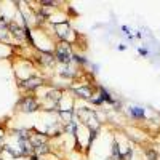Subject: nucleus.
Instances as JSON below:
<instances>
[{
    "label": "nucleus",
    "mask_w": 160,
    "mask_h": 160,
    "mask_svg": "<svg viewBox=\"0 0 160 160\" xmlns=\"http://www.w3.org/2000/svg\"><path fill=\"white\" fill-rule=\"evenodd\" d=\"M22 108H24V111H34L35 109V102L34 101H31V99H26L24 102H22Z\"/></svg>",
    "instance_id": "f03ea898"
},
{
    "label": "nucleus",
    "mask_w": 160,
    "mask_h": 160,
    "mask_svg": "<svg viewBox=\"0 0 160 160\" xmlns=\"http://www.w3.org/2000/svg\"><path fill=\"white\" fill-rule=\"evenodd\" d=\"M58 56H59V59L64 61V62H69V61H71L72 55H71L69 47L66 45V43H61V45H59V48H58Z\"/></svg>",
    "instance_id": "f257e3e1"
},
{
    "label": "nucleus",
    "mask_w": 160,
    "mask_h": 160,
    "mask_svg": "<svg viewBox=\"0 0 160 160\" xmlns=\"http://www.w3.org/2000/svg\"><path fill=\"white\" fill-rule=\"evenodd\" d=\"M133 115H136V117H142L144 115V111L142 109H139V108H133Z\"/></svg>",
    "instance_id": "7ed1b4c3"
}]
</instances>
